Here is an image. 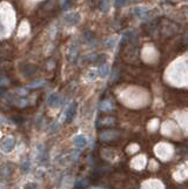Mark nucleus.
<instances>
[{"label":"nucleus","instance_id":"1","mask_svg":"<svg viewBox=\"0 0 188 189\" xmlns=\"http://www.w3.org/2000/svg\"><path fill=\"white\" fill-rule=\"evenodd\" d=\"M62 97L60 95V94H55V93H53V94H51V95L48 97V99H47V104H48V106H51V107H59L61 104H62Z\"/></svg>","mask_w":188,"mask_h":189},{"label":"nucleus","instance_id":"2","mask_svg":"<svg viewBox=\"0 0 188 189\" xmlns=\"http://www.w3.org/2000/svg\"><path fill=\"white\" fill-rule=\"evenodd\" d=\"M14 146H16V140L13 138H11V136L4 139V141L1 142V149L5 153H10L11 150H13Z\"/></svg>","mask_w":188,"mask_h":189},{"label":"nucleus","instance_id":"3","mask_svg":"<svg viewBox=\"0 0 188 189\" xmlns=\"http://www.w3.org/2000/svg\"><path fill=\"white\" fill-rule=\"evenodd\" d=\"M80 18L81 17H80V14L78 12H72V13H69V14H67L65 17V23L67 25L73 26V25H76L80 21Z\"/></svg>","mask_w":188,"mask_h":189},{"label":"nucleus","instance_id":"4","mask_svg":"<svg viewBox=\"0 0 188 189\" xmlns=\"http://www.w3.org/2000/svg\"><path fill=\"white\" fill-rule=\"evenodd\" d=\"M75 111H76V104L74 102V104H72V105L67 108V111H66V113H65V120H66L67 123H69V122L73 120V118H74V115H75Z\"/></svg>","mask_w":188,"mask_h":189},{"label":"nucleus","instance_id":"5","mask_svg":"<svg viewBox=\"0 0 188 189\" xmlns=\"http://www.w3.org/2000/svg\"><path fill=\"white\" fill-rule=\"evenodd\" d=\"M118 136V133L114 130H105L100 134V139L102 141H111L113 139H115Z\"/></svg>","mask_w":188,"mask_h":189},{"label":"nucleus","instance_id":"6","mask_svg":"<svg viewBox=\"0 0 188 189\" xmlns=\"http://www.w3.org/2000/svg\"><path fill=\"white\" fill-rule=\"evenodd\" d=\"M73 142H74V146L78 147V148H83L87 145V140H86V138L83 135H76L74 138Z\"/></svg>","mask_w":188,"mask_h":189},{"label":"nucleus","instance_id":"7","mask_svg":"<svg viewBox=\"0 0 188 189\" xmlns=\"http://www.w3.org/2000/svg\"><path fill=\"white\" fill-rule=\"evenodd\" d=\"M147 12H148V10H147V7H145V6H138V7H135V8L133 10V14H134L135 17H138V18H142Z\"/></svg>","mask_w":188,"mask_h":189},{"label":"nucleus","instance_id":"8","mask_svg":"<svg viewBox=\"0 0 188 189\" xmlns=\"http://www.w3.org/2000/svg\"><path fill=\"white\" fill-rule=\"evenodd\" d=\"M114 108V105L113 102H111L110 100H104L101 104H100V109L104 111V112H107V111H111Z\"/></svg>","mask_w":188,"mask_h":189},{"label":"nucleus","instance_id":"9","mask_svg":"<svg viewBox=\"0 0 188 189\" xmlns=\"http://www.w3.org/2000/svg\"><path fill=\"white\" fill-rule=\"evenodd\" d=\"M108 73H110V66H108V65H106V63L100 65V68H99V75H100L101 78H106V76L108 75Z\"/></svg>","mask_w":188,"mask_h":189},{"label":"nucleus","instance_id":"10","mask_svg":"<svg viewBox=\"0 0 188 189\" xmlns=\"http://www.w3.org/2000/svg\"><path fill=\"white\" fill-rule=\"evenodd\" d=\"M12 169H11V167H8V166H3L1 167V169H0V174H1L5 178H7V177H11V175H12Z\"/></svg>","mask_w":188,"mask_h":189},{"label":"nucleus","instance_id":"11","mask_svg":"<svg viewBox=\"0 0 188 189\" xmlns=\"http://www.w3.org/2000/svg\"><path fill=\"white\" fill-rule=\"evenodd\" d=\"M44 85H45V80L39 79V80H35V81L31 82V83L28 85V88L34 89V88H39V87H41V86H44Z\"/></svg>","mask_w":188,"mask_h":189},{"label":"nucleus","instance_id":"12","mask_svg":"<svg viewBox=\"0 0 188 189\" xmlns=\"http://www.w3.org/2000/svg\"><path fill=\"white\" fill-rule=\"evenodd\" d=\"M115 45H117V38L115 37H112L106 41V47L107 48H113Z\"/></svg>","mask_w":188,"mask_h":189},{"label":"nucleus","instance_id":"13","mask_svg":"<svg viewBox=\"0 0 188 189\" xmlns=\"http://www.w3.org/2000/svg\"><path fill=\"white\" fill-rule=\"evenodd\" d=\"M100 8H101V11H104V12H107V11H108V8H110V3H108V0H102L101 4H100Z\"/></svg>","mask_w":188,"mask_h":189},{"label":"nucleus","instance_id":"14","mask_svg":"<svg viewBox=\"0 0 188 189\" xmlns=\"http://www.w3.org/2000/svg\"><path fill=\"white\" fill-rule=\"evenodd\" d=\"M105 61H106V55H99V56H97L95 63H98V65H102V63H105Z\"/></svg>","mask_w":188,"mask_h":189},{"label":"nucleus","instance_id":"15","mask_svg":"<svg viewBox=\"0 0 188 189\" xmlns=\"http://www.w3.org/2000/svg\"><path fill=\"white\" fill-rule=\"evenodd\" d=\"M97 74H98V73H97L95 71H89V72H88V76H87L88 80H95V79H97Z\"/></svg>","mask_w":188,"mask_h":189},{"label":"nucleus","instance_id":"16","mask_svg":"<svg viewBox=\"0 0 188 189\" xmlns=\"http://www.w3.org/2000/svg\"><path fill=\"white\" fill-rule=\"evenodd\" d=\"M127 3V0H115V6L117 7H122Z\"/></svg>","mask_w":188,"mask_h":189},{"label":"nucleus","instance_id":"17","mask_svg":"<svg viewBox=\"0 0 188 189\" xmlns=\"http://www.w3.org/2000/svg\"><path fill=\"white\" fill-rule=\"evenodd\" d=\"M10 83V80L8 79H6L5 76H1L0 78V86H6V85H8Z\"/></svg>","mask_w":188,"mask_h":189},{"label":"nucleus","instance_id":"18","mask_svg":"<svg viewBox=\"0 0 188 189\" xmlns=\"http://www.w3.org/2000/svg\"><path fill=\"white\" fill-rule=\"evenodd\" d=\"M21 168H23L24 171H28V170H30V161L26 160V161L23 163V167H21Z\"/></svg>","mask_w":188,"mask_h":189},{"label":"nucleus","instance_id":"19","mask_svg":"<svg viewBox=\"0 0 188 189\" xmlns=\"http://www.w3.org/2000/svg\"><path fill=\"white\" fill-rule=\"evenodd\" d=\"M17 93L24 97V95H26V94H27V89H25V88H18L17 89Z\"/></svg>","mask_w":188,"mask_h":189},{"label":"nucleus","instance_id":"20","mask_svg":"<svg viewBox=\"0 0 188 189\" xmlns=\"http://www.w3.org/2000/svg\"><path fill=\"white\" fill-rule=\"evenodd\" d=\"M25 188L26 189H37V184L35 183H27L25 185Z\"/></svg>","mask_w":188,"mask_h":189},{"label":"nucleus","instance_id":"21","mask_svg":"<svg viewBox=\"0 0 188 189\" xmlns=\"http://www.w3.org/2000/svg\"><path fill=\"white\" fill-rule=\"evenodd\" d=\"M104 121H105V122H104L105 125H113V123H114V122H113L114 119H112V118H107V119H105Z\"/></svg>","mask_w":188,"mask_h":189},{"label":"nucleus","instance_id":"22","mask_svg":"<svg viewBox=\"0 0 188 189\" xmlns=\"http://www.w3.org/2000/svg\"><path fill=\"white\" fill-rule=\"evenodd\" d=\"M26 104H27L26 100H20L19 104H18V106H19V107H24V106H26Z\"/></svg>","mask_w":188,"mask_h":189},{"label":"nucleus","instance_id":"23","mask_svg":"<svg viewBox=\"0 0 188 189\" xmlns=\"http://www.w3.org/2000/svg\"><path fill=\"white\" fill-rule=\"evenodd\" d=\"M5 123H6V119H5L4 116L0 115V126H1V125H5Z\"/></svg>","mask_w":188,"mask_h":189}]
</instances>
